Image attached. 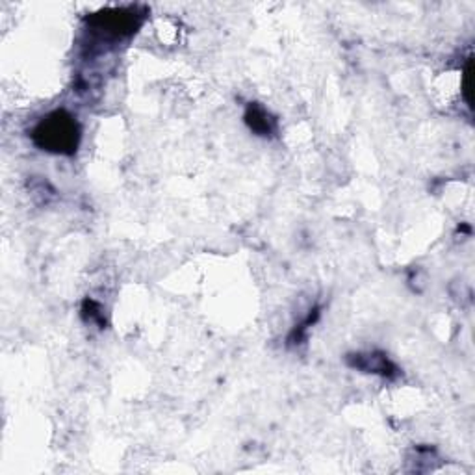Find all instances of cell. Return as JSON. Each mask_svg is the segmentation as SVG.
<instances>
[{"mask_svg":"<svg viewBox=\"0 0 475 475\" xmlns=\"http://www.w3.org/2000/svg\"><path fill=\"white\" fill-rule=\"evenodd\" d=\"M91 24L95 30L103 32L106 36L121 38L132 34L134 28L140 24V15L134 10H112L95 15Z\"/></svg>","mask_w":475,"mask_h":475,"instance_id":"cell-2","label":"cell"},{"mask_svg":"<svg viewBox=\"0 0 475 475\" xmlns=\"http://www.w3.org/2000/svg\"><path fill=\"white\" fill-rule=\"evenodd\" d=\"M247 121H249L252 131H257L260 134H269L271 132V119L266 114V110H262V108H252L251 106L249 114H247Z\"/></svg>","mask_w":475,"mask_h":475,"instance_id":"cell-3","label":"cell"},{"mask_svg":"<svg viewBox=\"0 0 475 475\" xmlns=\"http://www.w3.org/2000/svg\"><path fill=\"white\" fill-rule=\"evenodd\" d=\"M38 147L56 154H73L80 142V129L77 119L68 112H54L47 115L34 131Z\"/></svg>","mask_w":475,"mask_h":475,"instance_id":"cell-1","label":"cell"}]
</instances>
